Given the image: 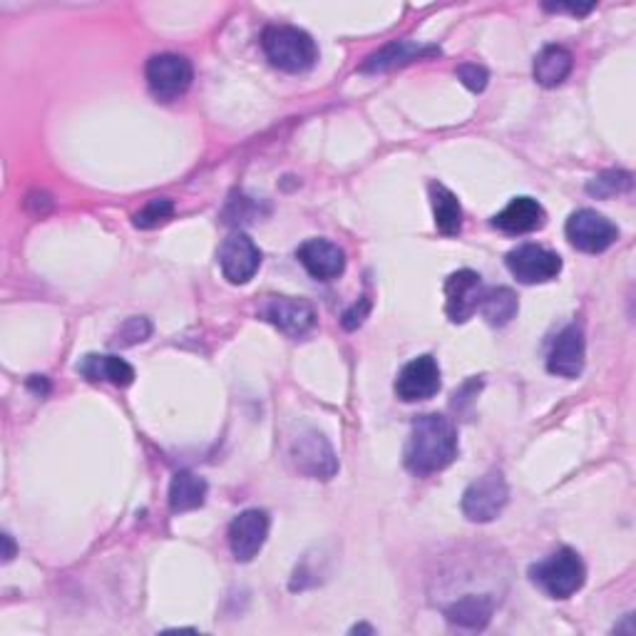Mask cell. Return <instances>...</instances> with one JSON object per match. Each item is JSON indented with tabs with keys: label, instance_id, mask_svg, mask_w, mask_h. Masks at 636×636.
<instances>
[{
	"label": "cell",
	"instance_id": "6da1fadb",
	"mask_svg": "<svg viewBox=\"0 0 636 636\" xmlns=\"http://www.w3.org/2000/svg\"><path fill=\"white\" fill-rule=\"evenodd\" d=\"M457 457L455 425L437 413H425L413 423L408 445H405V465L415 475H433L445 471Z\"/></svg>",
	"mask_w": 636,
	"mask_h": 636
},
{
	"label": "cell",
	"instance_id": "7a4b0ae2",
	"mask_svg": "<svg viewBox=\"0 0 636 636\" xmlns=\"http://www.w3.org/2000/svg\"><path fill=\"white\" fill-rule=\"evenodd\" d=\"M269 62L284 72H306L316 65L319 48L306 30L296 26H269L262 33Z\"/></svg>",
	"mask_w": 636,
	"mask_h": 636
},
{
	"label": "cell",
	"instance_id": "3957f363",
	"mask_svg": "<svg viewBox=\"0 0 636 636\" xmlns=\"http://www.w3.org/2000/svg\"><path fill=\"white\" fill-rule=\"evenodd\" d=\"M529 579L537 587L549 594L552 599H569L572 594H577L584 582H587V567H584L582 557L572 547H562L552 552L537 565L529 567Z\"/></svg>",
	"mask_w": 636,
	"mask_h": 636
},
{
	"label": "cell",
	"instance_id": "277c9868",
	"mask_svg": "<svg viewBox=\"0 0 636 636\" xmlns=\"http://www.w3.org/2000/svg\"><path fill=\"white\" fill-rule=\"evenodd\" d=\"M509 503L507 479L499 471H489L463 493V515L471 523H493Z\"/></svg>",
	"mask_w": 636,
	"mask_h": 636
},
{
	"label": "cell",
	"instance_id": "5b68a950",
	"mask_svg": "<svg viewBox=\"0 0 636 636\" xmlns=\"http://www.w3.org/2000/svg\"><path fill=\"white\" fill-rule=\"evenodd\" d=\"M144 78H148V85L154 98L162 102H172V100H180L184 92L190 90L192 80H194V70H192V62L184 55L160 53L148 60Z\"/></svg>",
	"mask_w": 636,
	"mask_h": 636
},
{
	"label": "cell",
	"instance_id": "8992f818",
	"mask_svg": "<svg viewBox=\"0 0 636 636\" xmlns=\"http://www.w3.org/2000/svg\"><path fill=\"white\" fill-rule=\"evenodd\" d=\"M565 234L569 244L584 254H602L617 242L619 229L607 216L594 210H577L567 219Z\"/></svg>",
	"mask_w": 636,
	"mask_h": 636
},
{
	"label": "cell",
	"instance_id": "52a82bcc",
	"mask_svg": "<svg viewBox=\"0 0 636 636\" xmlns=\"http://www.w3.org/2000/svg\"><path fill=\"white\" fill-rule=\"evenodd\" d=\"M505 264L517 281L523 284H545L559 276L562 271V259L557 252H549V249L539 244H523L513 249L507 254Z\"/></svg>",
	"mask_w": 636,
	"mask_h": 636
},
{
	"label": "cell",
	"instance_id": "ba28073f",
	"mask_svg": "<svg viewBox=\"0 0 636 636\" xmlns=\"http://www.w3.org/2000/svg\"><path fill=\"white\" fill-rule=\"evenodd\" d=\"M291 461L296 471L314 479H331L339 473V457L319 431H309L291 445Z\"/></svg>",
	"mask_w": 636,
	"mask_h": 636
},
{
	"label": "cell",
	"instance_id": "9c48e42d",
	"mask_svg": "<svg viewBox=\"0 0 636 636\" xmlns=\"http://www.w3.org/2000/svg\"><path fill=\"white\" fill-rule=\"evenodd\" d=\"M219 266L229 284H249L256 276L259 266H262V252L246 234L236 232L224 239L222 249H219Z\"/></svg>",
	"mask_w": 636,
	"mask_h": 636
},
{
	"label": "cell",
	"instance_id": "30bf717a",
	"mask_svg": "<svg viewBox=\"0 0 636 636\" xmlns=\"http://www.w3.org/2000/svg\"><path fill=\"white\" fill-rule=\"evenodd\" d=\"M485 286L477 271L461 269L445 281V314L453 323L471 321L483 301Z\"/></svg>",
	"mask_w": 636,
	"mask_h": 636
},
{
	"label": "cell",
	"instance_id": "8fae6325",
	"mask_svg": "<svg viewBox=\"0 0 636 636\" xmlns=\"http://www.w3.org/2000/svg\"><path fill=\"white\" fill-rule=\"evenodd\" d=\"M271 519L264 509H244L229 525V547L236 562H252L269 537Z\"/></svg>",
	"mask_w": 636,
	"mask_h": 636
},
{
	"label": "cell",
	"instance_id": "7c38bea8",
	"mask_svg": "<svg viewBox=\"0 0 636 636\" xmlns=\"http://www.w3.org/2000/svg\"><path fill=\"white\" fill-rule=\"evenodd\" d=\"M441 366L433 356H418L405 363L403 371L395 378V393L403 403L427 401L441 391Z\"/></svg>",
	"mask_w": 636,
	"mask_h": 636
},
{
	"label": "cell",
	"instance_id": "4fadbf2b",
	"mask_svg": "<svg viewBox=\"0 0 636 636\" xmlns=\"http://www.w3.org/2000/svg\"><path fill=\"white\" fill-rule=\"evenodd\" d=\"M264 319L291 339L304 336L316 323L314 306L304 299L291 296H271L264 306Z\"/></svg>",
	"mask_w": 636,
	"mask_h": 636
},
{
	"label": "cell",
	"instance_id": "5bb4252c",
	"mask_svg": "<svg viewBox=\"0 0 636 636\" xmlns=\"http://www.w3.org/2000/svg\"><path fill=\"white\" fill-rule=\"evenodd\" d=\"M296 259L319 281H333L346 271V254L329 239H309L296 249Z\"/></svg>",
	"mask_w": 636,
	"mask_h": 636
},
{
	"label": "cell",
	"instance_id": "9a60e30c",
	"mask_svg": "<svg viewBox=\"0 0 636 636\" xmlns=\"http://www.w3.org/2000/svg\"><path fill=\"white\" fill-rule=\"evenodd\" d=\"M584 333L579 326H567L559 333L557 341L552 343V351L547 356V371L552 375H562V378H577L584 371Z\"/></svg>",
	"mask_w": 636,
	"mask_h": 636
},
{
	"label": "cell",
	"instance_id": "2e32d148",
	"mask_svg": "<svg viewBox=\"0 0 636 636\" xmlns=\"http://www.w3.org/2000/svg\"><path fill=\"white\" fill-rule=\"evenodd\" d=\"M547 224V212L532 196H515L503 212L493 216V226L505 234H529Z\"/></svg>",
	"mask_w": 636,
	"mask_h": 636
},
{
	"label": "cell",
	"instance_id": "e0dca14e",
	"mask_svg": "<svg viewBox=\"0 0 636 636\" xmlns=\"http://www.w3.org/2000/svg\"><path fill=\"white\" fill-rule=\"evenodd\" d=\"M431 55H441V48L418 46V43H413V40H395V43L381 48L378 53H373L366 62H363L361 72H385L393 68L411 65V62L431 58Z\"/></svg>",
	"mask_w": 636,
	"mask_h": 636
},
{
	"label": "cell",
	"instance_id": "ac0fdd59",
	"mask_svg": "<svg viewBox=\"0 0 636 636\" xmlns=\"http://www.w3.org/2000/svg\"><path fill=\"white\" fill-rule=\"evenodd\" d=\"M495 612V599L493 594H465L457 602H453L451 607L445 609V617L455 627L463 629H485L489 619H493Z\"/></svg>",
	"mask_w": 636,
	"mask_h": 636
},
{
	"label": "cell",
	"instance_id": "d6986e66",
	"mask_svg": "<svg viewBox=\"0 0 636 636\" xmlns=\"http://www.w3.org/2000/svg\"><path fill=\"white\" fill-rule=\"evenodd\" d=\"M78 371L92 383H112L118 385V388H128L134 381V369L118 356H98V353H90V356L78 363Z\"/></svg>",
	"mask_w": 636,
	"mask_h": 636
},
{
	"label": "cell",
	"instance_id": "ffe728a7",
	"mask_svg": "<svg viewBox=\"0 0 636 636\" xmlns=\"http://www.w3.org/2000/svg\"><path fill=\"white\" fill-rule=\"evenodd\" d=\"M572 68H575V58H572L567 48L547 46L539 50L532 72H535V80L542 88H557L569 78Z\"/></svg>",
	"mask_w": 636,
	"mask_h": 636
},
{
	"label": "cell",
	"instance_id": "44dd1931",
	"mask_svg": "<svg viewBox=\"0 0 636 636\" xmlns=\"http://www.w3.org/2000/svg\"><path fill=\"white\" fill-rule=\"evenodd\" d=\"M206 493H210V485L206 479L190 471H180L172 477L170 485V507L174 513H190L204 505Z\"/></svg>",
	"mask_w": 636,
	"mask_h": 636
},
{
	"label": "cell",
	"instance_id": "7402d4cb",
	"mask_svg": "<svg viewBox=\"0 0 636 636\" xmlns=\"http://www.w3.org/2000/svg\"><path fill=\"white\" fill-rule=\"evenodd\" d=\"M431 204L435 214L437 232L445 236H457L463 229V206L457 196L447 190L445 184L433 182L431 184Z\"/></svg>",
	"mask_w": 636,
	"mask_h": 636
},
{
	"label": "cell",
	"instance_id": "603a6c76",
	"mask_svg": "<svg viewBox=\"0 0 636 636\" xmlns=\"http://www.w3.org/2000/svg\"><path fill=\"white\" fill-rule=\"evenodd\" d=\"M479 311H483L485 321L489 326H507L509 321L517 316L519 304L513 289L497 286V289H485L483 301H479Z\"/></svg>",
	"mask_w": 636,
	"mask_h": 636
},
{
	"label": "cell",
	"instance_id": "cb8c5ba5",
	"mask_svg": "<svg viewBox=\"0 0 636 636\" xmlns=\"http://www.w3.org/2000/svg\"><path fill=\"white\" fill-rule=\"evenodd\" d=\"M634 186V176L624 170H607L594 176L587 184V192L597 200H609L614 194H624Z\"/></svg>",
	"mask_w": 636,
	"mask_h": 636
},
{
	"label": "cell",
	"instance_id": "d4e9b609",
	"mask_svg": "<svg viewBox=\"0 0 636 636\" xmlns=\"http://www.w3.org/2000/svg\"><path fill=\"white\" fill-rule=\"evenodd\" d=\"M172 214H174L172 200H166V196H158V200L148 202L138 214H134V226L154 229V226L164 224L166 219H172Z\"/></svg>",
	"mask_w": 636,
	"mask_h": 636
},
{
	"label": "cell",
	"instance_id": "484cf974",
	"mask_svg": "<svg viewBox=\"0 0 636 636\" xmlns=\"http://www.w3.org/2000/svg\"><path fill=\"white\" fill-rule=\"evenodd\" d=\"M150 333H152V323L142 316H134L122 323L118 336H114V343H120V346H134V343L148 341Z\"/></svg>",
	"mask_w": 636,
	"mask_h": 636
},
{
	"label": "cell",
	"instance_id": "4316f807",
	"mask_svg": "<svg viewBox=\"0 0 636 636\" xmlns=\"http://www.w3.org/2000/svg\"><path fill=\"white\" fill-rule=\"evenodd\" d=\"M457 78H461L463 85L473 92H483L487 88V70L483 65H477V62H463L461 68H457Z\"/></svg>",
	"mask_w": 636,
	"mask_h": 636
},
{
	"label": "cell",
	"instance_id": "83f0119b",
	"mask_svg": "<svg viewBox=\"0 0 636 636\" xmlns=\"http://www.w3.org/2000/svg\"><path fill=\"white\" fill-rule=\"evenodd\" d=\"M369 311H371V299L369 296H363L359 304H353L346 314H343V326H346L349 331L353 329H359L363 321H366L369 316Z\"/></svg>",
	"mask_w": 636,
	"mask_h": 636
},
{
	"label": "cell",
	"instance_id": "f1b7e54d",
	"mask_svg": "<svg viewBox=\"0 0 636 636\" xmlns=\"http://www.w3.org/2000/svg\"><path fill=\"white\" fill-rule=\"evenodd\" d=\"M3 542H6V555H3V557H6V562H10V559H13V555H16L13 537H10V535H3Z\"/></svg>",
	"mask_w": 636,
	"mask_h": 636
},
{
	"label": "cell",
	"instance_id": "f546056e",
	"mask_svg": "<svg viewBox=\"0 0 636 636\" xmlns=\"http://www.w3.org/2000/svg\"><path fill=\"white\" fill-rule=\"evenodd\" d=\"M353 632H356V634H359V632H369V634H373L375 629H373V627H366V624H359V627H353Z\"/></svg>",
	"mask_w": 636,
	"mask_h": 636
}]
</instances>
